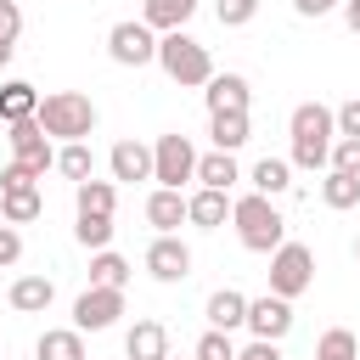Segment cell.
<instances>
[{
  "label": "cell",
  "mask_w": 360,
  "mask_h": 360,
  "mask_svg": "<svg viewBox=\"0 0 360 360\" xmlns=\"http://www.w3.org/2000/svg\"><path fill=\"white\" fill-rule=\"evenodd\" d=\"M202 101H208V112H248L253 84H248L242 73H214V79L202 84Z\"/></svg>",
  "instance_id": "obj_12"
},
{
  "label": "cell",
  "mask_w": 360,
  "mask_h": 360,
  "mask_svg": "<svg viewBox=\"0 0 360 360\" xmlns=\"http://www.w3.org/2000/svg\"><path fill=\"white\" fill-rule=\"evenodd\" d=\"M124 281H129V259L112 248H96L90 253V287H124Z\"/></svg>",
  "instance_id": "obj_28"
},
{
  "label": "cell",
  "mask_w": 360,
  "mask_h": 360,
  "mask_svg": "<svg viewBox=\"0 0 360 360\" xmlns=\"http://www.w3.org/2000/svg\"><path fill=\"white\" fill-rule=\"evenodd\" d=\"M343 0H292V11L298 17H326V11H338Z\"/></svg>",
  "instance_id": "obj_40"
},
{
  "label": "cell",
  "mask_w": 360,
  "mask_h": 360,
  "mask_svg": "<svg viewBox=\"0 0 360 360\" xmlns=\"http://www.w3.org/2000/svg\"><path fill=\"white\" fill-rule=\"evenodd\" d=\"M39 112V90L28 79H6L0 84V124H17V118H34Z\"/></svg>",
  "instance_id": "obj_23"
},
{
  "label": "cell",
  "mask_w": 360,
  "mask_h": 360,
  "mask_svg": "<svg viewBox=\"0 0 360 360\" xmlns=\"http://www.w3.org/2000/svg\"><path fill=\"white\" fill-rule=\"evenodd\" d=\"M158 68H163L180 90H197V84H208V79H214V56H208V45H202V39H191L186 28L158 34Z\"/></svg>",
  "instance_id": "obj_4"
},
{
  "label": "cell",
  "mask_w": 360,
  "mask_h": 360,
  "mask_svg": "<svg viewBox=\"0 0 360 360\" xmlns=\"http://www.w3.org/2000/svg\"><path fill=\"white\" fill-rule=\"evenodd\" d=\"M208 135L219 152H236V146H248L253 124H248V112H208Z\"/></svg>",
  "instance_id": "obj_26"
},
{
  "label": "cell",
  "mask_w": 360,
  "mask_h": 360,
  "mask_svg": "<svg viewBox=\"0 0 360 360\" xmlns=\"http://www.w3.org/2000/svg\"><path fill=\"white\" fill-rule=\"evenodd\" d=\"M107 163H112V180H152V146L146 141H118Z\"/></svg>",
  "instance_id": "obj_20"
},
{
  "label": "cell",
  "mask_w": 360,
  "mask_h": 360,
  "mask_svg": "<svg viewBox=\"0 0 360 360\" xmlns=\"http://www.w3.org/2000/svg\"><path fill=\"white\" fill-rule=\"evenodd\" d=\"M39 129L51 135V141H90V129H96V101L90 96H79V90H51V96H39Z\"/></svg>",
  "instance_id": "obj_3"
},
{
  "label": "cell",
  "mask_w": 360,
  "mask_h": 360,
  "mask_svg": "<svg viewBox=\"0 0 360 360\" xmlns=\"http://www.w3.org/2000/svg\"><path fill=\"white\" fill-rule=\"evenodd\" d=\"M51 298H56V281H51V276H17L11 292H6V304H11L17 315H45Z\"/></svg>",
  "instance_id": "obj_16"
},
{
  "label": "cell",
  "mask_w": 360,
  "mask_h": 360,
  "mask_svg": "<svg viewBox=\"0 0 360 360\" xmlns=\"http://www.w3.org/2000/svg\"><path fill=\"white\" fill-rule=\"evenodd\" d=\"M343 22H349V34H360V0H343Z\"/></svg>",
  "instance_id": "obj_41"
},
{
  "label": "cell",
  "mask_w": 360,
  "mask_h": 360,
  "mask_svg": "<svg viewBox=\"0 0 360 360\" xmlns=\"http://www.w3.org/2000/svg\"><path fill=\"white\" fill-rule=\"evenodd\" d=\"M225 219H231V191L197 186V191L186 197V225H197V231H219Z\"/></svg>",
  "instance_id": "obj_13"
},
{
  "label": "cell",
  "mask_w": 360,
  "mask_h": 360,
  "mask_svg": "<svg viewBox=\"0 0 360 360\" xmlns=\"http://www.w3.org/2000/svg\"><path fill=\"white\" fill-rule=\"evenodd\" d=\"M11 56H17V39H0V68H6Z\"/></svg>",
  "instance_id": "obj_42"
},
{
  "label": "cell",
  "mask_w": 360,
  "mask_h": 360,
  "mask_svg": "<svg viewBox=\"0 0 360 360\" xmlns=\"http://www.w3.org/2000/svg\"><path fill=\"white\" fill-rule=\"evenodd\" d=\"M332 124H338V135H354L360 141V96L343 101V107H332Z\"/></svg>",
  "instance_id": "obj_35"
},
{
  "label": "cell",
  "mask_w": 360,
  "mask_h": 360,
  "mask_svg": "<svg viewBox=\"0 0 360 360\" xmlns=\"http://www.w3.org/2000/svg\"><path fill=\"white\" fill-rule=\"evenodd\" d=\"M253 338H270V343H281L287 332H292V298H276V292H264V298H248V321H242Z\"/></svg>",
  "instance_id": "obj_11"
},
{
  "label": "cell",
  "mask_w": 360,
  "mask_h": 360,
  "mask_svg": "<svg viewBox=\"0 0 360 360\" xmlns=\"http://www.w3.org/2000/svg\"><path fill=\"white\" fill-rule=\"evenodd\" d=\"M321 202L326 208H354L360 202V174H343V169H326V180H321Z\"/></svg>",
  "instance_id": "obj_29"
},
{
  "label": "cell",
  "mask_w": 360,
  "mask_h": 360,
  "mask_svg": "<svg viewBox=\"0 0 360 360\" xmlns=\"http://www.w3.org/2000/svg\"><path fill=\"white\" fill-rule=\"evenodd\" d=\"M202 315H208V326H214V332H236V326L248 321V292H236V287H219V292H208Z\"/></svg>",
  "instance_id": "obj_17"
},
{
  "label": "cell",
  "mask_w": 360,
  "mask_h": 360,
  "mask_svg": "<svg viewBox=\"0 0 360 360\" xmlns=\"http://www.w3.org/2000/svg\"><path fill=\"white\" fill-rule=\"evenodd\" d=\"M73 208L79 214H112L118 208V180H96V174L79 180L73 186Z\"/></svg>",
  "instance_id": "obj_25"
},
{
  "label": "cell",
  "mask_w": 360,
  "mask_h": 360,
  "mask_svg": "<svg viewBox=\"0 0 360 360\" xmlns=\"http://www.w3.org/2000/svg\"><path fill=\"white\" fill-rule=\"evenodd\" d=\"M270 292L276 298H304L309 287H315V253L304 248V242H281L276 253H270Z\"/></svg>",
  "instance_id": "obj_5"
},
{
  "label": "cell",
  "mask_w": 360,
  "mask_h": 360,
  "mask_svg": "<svg viewBox=\"0 0 360 360\" xmlns=\"http://www.w3.org/2000/svg\"><path fill=\"white\" fill-rule=\"evenodd\" d=\"M236 360H281V343H270V338H253L248 349H236Z\"/></svg>",
  "instance_id": "obj_38"
},
{
  "label": "cell",
  "mask_w": 360,
  "mask_h": 360,
  "mask_svg": "<svg viewBox=\"0 0 360 360\" xmlns=\"http://www.w3.org/2000/svg\"><path fill=\"white\" fill-rule=\"evenodd\" d=\"M118 315H124V287H84L73 298V326L79 332H107V326H118Z\"/></svg>",
  "instance_id": "obj_9"
},
{
  "label": "cell",
  "mask_w": 360,
  "mask_h": 360,
  "mask_svg": "<svg viewBox=\"0 0 360 360\" xmlns=\"http://www.w3.org/2000/svg\"><path fill=\"white\" fill-rule=\"evenodd\" d=\"M354 259H360V236H354Z\"/></svg>",
  "instance_id": "obj_43"
},
{
  "label": "cell",
  "mask_w": 360,
  "mask_h": 360,
  "mask_svg": "<svg viewBox=\"0 0 360 360\" xmlns=\"http://www.w3.org/2000/svg\"><path fill=\"white\" fill-rule=\"evenodd\" d=\"M326 169L360 174V141H354V135H338V141H332V158H326Z\"/></svg>",
  "instance_id": "obj_34"
},
{
  "label": "cell",
  "mask_w": 360,
  "mask_h": 360,
  "mask_svg": "<svg viewBox=\"0 0 360 360\" xmlns=\"http://www.w3.org/2000/svg\"><path fill=\"white\" fill-rule=\"evenodd\" d=\"M39 360H84V332L79 326H45L34 343Z\"/></svg>",
  "instance_id": "obj_22"
},
{
  "label": "cell",
  "mask_w": 360,
  "mask_h": 360,
  "mask_svg": "<svg viewBox=\"0 0 360 360\" xmlns=\"http://www.w3.org/2000/svg\"><path fill=\"white\" fill-rule=\"evenodd\" d=\"M248 180H253L259 197H281V191H292V163L287 158H259L248 169Z\"/></svg>",
  "instance_id": "obj_24"
},
{
  "label": "cell",
  "mask_w": 360,
  "mask_h": 360,
  "mask_svg": "<svg viewBox=\"0 0 360 360\" xmlns=\"http://www.w3.org/2000/svg\"><path fill=\"white\" fill-rule=\"evenodd\" d=\"M56 174H68L73 186L90 180V174H96V152H90L84 141H62V146H56Z\"/></svg>",
  "instance_id": "obj_27"
},
{
  "label": "cell",
  "mask_w": 360,
  "mask_h": 360,
  "mask_svg": "<svg viewBox=\"0 0 360 360\" xmlns=\"http://www.w3.org/2000/svg\"><path fill=\"white\" fill-rule=\"evenodd\" d=\"M242 180V169H236V152H197V186H214V191H231Z\"/></svg>",
  "instance_id": "obj_21"
},
{
  "label": "cell",
  "mask_w": 360,
  "mask_h": 360,
  "mask_svg": "<svg viewBox=\"0 0 360 360\" xmlns=\"http://www.w3.org/2000/svg\"><path fill=\"white\" fill-rule=\"evenodd\" d=\"M191 360H236V343H231V332H202L197 338V349H191Z\"/></svg>",
  "instance_id": "obj_32"
},
{
  "label": "cell",
  "mask_w": 360,
  "mask_h": 360,
  "mask_svg": "<svg viewBox=\"0 0 360 360\" xmlns=\"http://www.w3.org/2000/svg\"><path fill=\"white\" fill-rule=\"evenodd\" d=\"M315 360H360V338L349 326H332L315 338Z\"/></svg>",
  "instance_id": "obj_31"
},
{
  "label": "cell",
  "mask_w": 360,
  "mask_h": 360,
  "mask_svg": "<svg viewBox=\"0 0 360 360\" xmlns=\"http://www.w3.org/2000/svg\"><path fill=\"white\" fill-rule=\"evenodd\" d=\"M231 225H236V236H242L248 253H276L287 242V219H281L276 197H259V191L231 197Z\"/></svg>",
  "instance_id": "obj_2"
},
{
  "label": "cell",
  "mask_w": 360,
  "mask_h": 360,
  "mask_svg": "<svg viewBox=\"0 0 360 360\" xmlns=\"http://www.w3.org/2000/svg\"><path fill=\"white\" fill-rule=\"evenodd\" d=\"M169 360H174V354H169ZM180 360H191V354H180Z\"/></svg>",
  "instance_id": "obj_44"
},
{
  "label": "cell",
  "mask_w": 360,
  "mask_h": 360,
  "mask_svg": "<svg viewBox=\"0 0 360 360\" xmlns=\"http://www.w3.org/2000/svg\"><path fill=\"white\" fill-rule=\"evenodd\" d=\"M45 214V191L39 186H11V191H0V219L6 225H34Z\"/></svg>",
  "instance_id": "obj_18"
},
{
  "label": "cell",
  "mask_w": 360,
  "mask_h": 360,
  "mask_svg": "<svg viewBox=\"0 0 360 360\" xmlns=\"http://www.w3.org/2000/svg\"><path fill=\"white\" fill-rule=\"evenodd\" d=\"M287 135H292V169H326V158H332V141H338V124H332V107H321V101H298L292 107V118H287Z\"/></svg>",
  "instance_id": "obj_1"
},
{
  "label": "cell",
  "mask_w": 360,
  "mask_h": 360,
  "mask_svg": "<svg viewBox=\"0 0 360 360\" xmlns=\"http://www.w3.org/2000/svg\"><path fill=\"white\" fill-rule=\"evenodd\" d=\"M22 34V11H17V0H0V39H17Z\"/></svg>",
  "instance_id": "obj_37"
},
{
  "label": "cell",
  "mask_w": 360,
  "mask_h": 360,
  "mask_svg": "<svg viewBox=\"0 0 360 360\" xmlns=\"http://www.w3.org/2000/svg\"><path fill=\"white\" fill-rule=\"evenodd\" d=\"M146 276L152 281H163V287H180L186 276H191V248L169 231V236H158L152 248H146Z\"/></svg>",
  "instance_id": "obj_10"
},
{
  "label": "cell",
  "mask_w": 360,
  "mask_h": 360,
  "mask_svg": "<svg viewBox=\"0 0 360 360\" xmlns=\"http://www.w3.org/2000/svg\"><path fill=\"white\" fill-rule=\"evenodd\" d=\"M11 186H39V180H34L22 163H6V169H0V191H11Z\"/></svg>",
  "instance_id": "obj_39"
},
{
  "label": "cell",
  "mask_w": 360,
  "mask_h": 360,
  "mask_svg": "<svg viewBox=\"0 0 360 360\" xmlns=\"http://www.w3.org/2000/svg\"><path fill=\"white\" fill-rule=\"evenodd\" d=\"M146 225H152L158 236L180 231V225H186V191H174V186H158V191L146 197Z\"/></svg>",
  "instance_id": "obj_15"
},
{
  "label": "cell",
  "mask_w": 360,
  "mask_h": 360,
  "mask_svg": "<svg viewBox=\"0 0 360 360\" xmlns=\"http://www.w3.org/2000/svg\"><path fill=\"white\" fill-rule=\"evenodd\" d=\"M152 180L158 186H174V191L186 180H197V146H191V135L169 129V135L152 141Z\"/></svg>",
  "instance_id": "obj_6"
},
{
  "label": "cell",
  "mask_w": 360,
  "mask_h": 360,
  "mask_svg": "<svg viewBox=\"0 0 360 360\" xmlns=\"http://www.w3.org/2000/svg\"><path fill=\"white\" fill-rule=\"evenodd\" d=\"M197 17V0H146L141 6V22L152 28V34H174V28H186Z\"/></svg>",
  "instance_id": "obj_19"
},
{
  "label": "cell",
  "mask_w": 360,
  "mask_h": 360,
  "mask_svg": "<svg viewBox=\"0 0 360 360\" xmlns=\"http://www.w3.org/2000/svg\"><path fill=\"white\" fill-rule=\"evenodd\" d=\"M107 56L118 68H146V62H158V34L141 17H124V22L107 28Z\"/></svg>",
  "instance_id": "obj_8"
},
{
  "label": "cell",
  "mask_w": 360,
  "mask_h": 360,
  "mask_svg": "<svg viewBox=\"0 0 360 360\" xmlns=\"http://www.w3.org/2000/svg\"><path fill=\"white\" fill-rule=\"evenodd\" d=\"M124 354L129 360H169V326L163 321H135L129 332H124Z\"/></svg>",
  "instance_id": "obj_14"
},
{
  "label": "cell",
  "mask_w": 360,
  "mask_h": 360,
  "mask_svg": "<svg viewBox=\"0 0 360 360\" xmlns=\"http://www.w3.org/2000/svg\"><path fill=\"white\" fill-rule=\"evenodd\" d=\"M6 146H11V163H22L34 180H45V169H56V146H51V135L39 129V118L6 124Z\"/></svg>",
  "instance_id": "obj_7"
},
{
  "label": "cell",
  "mask_w": 360,
  "mask_h": 360,
  "mask_svg": "<svg viewBox=\"0 0 360 360\" xmlns=\"http://www.w3.org/2000/svg\"><path fill=\"white\" fill-rule=\"evenodd\" d=\"M17 259H22V231H17V225H6V219H0V264H6V270H11V264H17Z\"/></svg>",
  "instance_id": "obj_36"
},
{
  "label": "cell",
  "mask_w": 360,
  "mask_h": 360,
  "mask_svg": "<svg viewBox=\"0 0 360 360\" xmlns=\"http://www.w3.org/2000/svg\"><path fill=\"white\" fill-rule=\"evenodd\" d=\"M214 17H219V28H248L259 17V0H214Z\"/></svg>",
  "instance_id": "obj_33"
},
{
  "label": "cell",
  "mask_w": 360,
  "mask_h": 360,
  "mask_svg": "<svg viewBox=\"0 0 360 360\" xmlns=\"http://www.w3.org/2000/svg\"><path fill=\"white\" fill-rule=\"evenodd\" d=\"M73 242H79L84 253H96V248H112V214H79V225H73Z\"/></svg>",
  "instance_id": "obj_30"
}]
</instances>
